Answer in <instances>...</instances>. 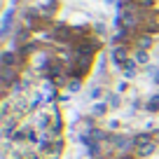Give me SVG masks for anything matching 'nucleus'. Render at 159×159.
<instances>
[{
    "mask_svg": "<svg viewBox=\"0 0 159 159\" xmlns=\"http://www.w3.org/2000/svg\"><path fill=\"white\" fill-rule=\"evenodd\" d=\"M134 143H136V159H145L150 154H154L157 150V138H154L152 131H140V134H134Z\"/></svg>",
    "mask_w": 159,
    "mask_h": 159,
    "instance_id": "obj_1",
    "label": "nucleus"
},
{
    "mask_svg": "<svg viewBox=\"0 0 159 159\" xmlns=\"http://www.w3.org/2000/svg\"><path fill=\"white\" fill-rule=\"evenodd\" d=\"M112 152H115V154H134V152H136L134 136L115 134V136H112Z\"/></svg>",
    "mask_w": 159,
    "mask_h": 159,
    "instance_id": "obj_2",
    "label": "nucleus"
},
{
    "mask_svg": "<svg viewBox=\"0 0 159 159\" xmlns=\"http://www.w3.org/2000/svg\"><path fill=\"white\" fill-rule=\"evenodd\" d=\"M75 28H70V26L66 24H56L54 28H52V40L54 42H59V45H73L75 42Z\"/></svg>",
    "mask_w": 159,
    "mask_h": 159,
    "instance_id": "obj_3",
    "label": "nucleus"
},
{
    "mask_svg": "<svg viewBox=\"0 0 159 159\" xmlns=\"http://www.w3.org/2000/svg\"><path fill=\"white\" fill-rule=\"evenodd\" d=\"M129 61V47L126 45H117L110 49V63L115 68H124V63Z\"/></svg>",
    "mask_w": 159,
    "mask_h": 159,
    "instance_id": "obj_4",
    "label": "nucleus"
},
{
    "mask_svg": "<svg viewBox=\"0 0 159 159\" xmlns=\"http://www.w3.org/2000/svg\"><path fill=\"white\" fill-rule=\"evenodd\" d=\"M16 80H21L19 77V68H5V66L0 68V84H2V89H5V91L14 84Z\"/></svg>",
    "mask_w": 159,
    "mask_h": 159,
    "instance_id": "obj_5",
    "label": "nucleus"
},
{
    "mask_svg": "<svg viewBox=\"0 0 159 159\" xmlns=\"http://www.w3.org/2000/svg\"><path fill=\"white\" fill-rule=\"evenodd\" d=\"M21 61H24V56H21L19 52H14V49H5L2 56H0V63L5 66V68H19Z\"/></svg>",
    "mask_w": 159,
    "mask_h": 159,
    "instance_id": "obj_6",
    "label": "nucleus"
},
{
    "mask_svg": "<svg viewBox=\"0 0 159 159\" xmlns=\"http://www.w3.org/2000/svg\"><path fill=\"white\" fill-rule=\"evenodd\" d=\"M12 21H14V7L5 10V14H2V28H0V35H2V38H7V35H10Z\"/></svg>",
    "mask_w": 159,
    "mask_h": 159,
    "instance_id": "obj_7",
    "label": "nucleus"
},
{
    "mask_svg": "<svg viewBox=\"0 0 159 159\" xmlns=\"http://www.w3.org/2000/svg\"><path fill=\"white\" fill-rule=\"evenodd\" d=\"M52 122H54V117H49V115H45V112H40L38 117H35V129L38 131H49V126H52Z\"/></svg>",
    "mask_w": 159,
    "mask_h": 159,
    "instance_id": "obj_8",
    "label": "nucleus"
},
{
    "mask_svg": "<svg viewBox=\"0 0 159 159\" xmlns=\"http://www.w3.org/2000/svg\"><path fill=\"white\" fill-rule=\"evenodd\" d=\"M110 110L108 101H98V103H94V108H91V117L98 119V117H105V112Z\"/></svg>",
    "mask_w": 159,
    "mask_h": 159,
    "instance_id": "obj_9",
    "label": "nucleus"
},
{
    "mask_svg": "<svg viewBox=\"0 0 159 159\" xmlns=\"http://www.w3.org/2000/svg\"><path fill=\"white\" fill-rule=\"evenodd\" d=\"M152 35L150 33H140L138 38H136V49H150V47H152Z\"/></svg>",
    "mask_w": 159,
    "mask_h": 159,
    "instance_id": "obj_10",
    "label": "nucleus"
},
{
    "mask_svg": "<svg viewBox=\"0 0 159 159\" xmlns=\"http://www.w3.org/2000/svg\"><path fill=\"white\" fill-rule=\"evenodd\" d=\"M61 150H63V140H61V138H54V140H49V145H47V152H45V154L59 157V154H61Z\"/></svg>",
    "mask_w": 159,
    "mask_h": 159,
    "instance_id": "obj_11",
    "label": "nucleus"
},
{
    "mask_svg": "<svg viewBox=\"0 0 159 159\" xmlns=\"http://www.w3.org/2000/svg\"><path fill=\"white\" fill-rule=\"evenodd\" d=\"M136 68H138V63H136L134 59L126 61L124 68H122V70H124V80H134V77H136Z\"/></svg>",
    "mask_w": 159,
    "mask_h": 159,
    "instance_id": "obj_12",
    "label": "nucleus"
},
{
    "mask_svg": "<svg viewBox=\"0 0 159 159\" xmlns=\"http://www.w3.org/2000/svg\"><path fill=\"white\" fill-rule=\"evenodd\" d=\"M134 61H136L138 66H148V63H150L148 49H136V52H134Z\"/></svg>",
    "mask_w": 159,
    "mask_h": 159,
    "instance_id": "obj_13",
    "label": "nucleus"
},
{
    "mask_svg": "<svg viewBox=\"0 0 159 159\" xmlns=\"http://www.w3.org/2000/svg\"><path fill=\"white\" fill-rule=\"evenodd\" d=\"M66 89H68V94H77V91L82 89V77H70Z\"/></svg>",
    "mask_w": 159,
    "mask_h": 159,
    "instance_id": "obj_14",
    "label": "nucleus"
},
{
    "mask_svg": "<svg viewBox=\"0 0 159 159\" xmlns=\"http://www.w3.org/2000/svg\"><path fill=\"white\" fill-rule=\"evenodd\" d=\"M145 110H148V112H159V94H154V96H150V98H148Z\"/></svg>",
    "mask_w": 159,
    "mask_h": 159,
    "instance_id": "obj_15",
    "label": "nucleus"
},
{
    "mask_svg": "<svg viewBox=\"0 0 159 159\" xmlns=\"http://www.w3.org/2000/svg\"><path fill=\"white\" fill-rule=\"evenodd\" d=\"M105 101H108V105H110V108H122V96H119V94H108V98H105Z\"/></svg>",
    "mask_w": 159,
    "mask_h": 159,
    "instance_id": "obj_16",
    "label": "nucleus"
},
{
    "mask_svg": "<svg viewBox=\"0 0 159 159\" xmlns=\"http://www.w3.org/2000/svg\"><path fill=\"white\" fill-rule=\"evenodd\" d=\"M89 98L98 103V101L103 98V87H91V91H89Z\"/></svg>",
    "mask_w": 159,
    "mask_h": 159,
    "instance_id": "obj_17",
    "label": "nucleus"
},
{
    "mask_svg": "<svg viewBox=\"0 0 159 159\" xmlns=\"http://www.w3.org/2000/svg\"><path fill=\"white\" fill-rule=\"evenodd\" d=\"M148 75L152 77L154 84H159V68H154V66H148Z\"/></svg>",
    "mask_w": 159,
    "mask_h": 159,
    "instance_id": "obj_18",
    "label": "nucleus"
},
{
    "mask_svg": "<svg viewBox=\"0 0 159 159\" xmlns=\"http://www.w3.org/2000/svg\"><path fill=\"white\" fill-rule=\"evenodd\" d=\"M126 89H129V80H122V82L117 84V94H124Z\"/></svg>",
    "mask_w": 159,
    "mask_h": 159,
    "instance_id": "obj_19",
    "label": "nucleus"
},
{
    "mask_svg": "<svg viewBox=\"0 0 159 159\" xmlns=\"http://www.w3.org/2000/svg\"><path fill=\"white\" fill-rule=\"evenodd\" d=\"M94 30H96V35H105V24L96 21V24H94Z\"/></svg>",
    "mask_w": 159,
    "mask_h": 159,
    "instance_id": "obj_20",
    "label": "nucleus"
},
{
    "mask_svg": "<svg viewBox=\"0 0 159 159\" xmlns=\"http://www.w3.org/2000/svg\"><path fill=\"white\" fill-rule=\"evenodd\" d=\"M119 124H122V122H117V119L108 122V131H117V129H119Z\"/></svg>",
    "mask_w": 159,
    "mask_h": 159,
    "instance_id": "obj_21",
    "label": "nucleus"
},
{
    "mask_svg": "<svg viewBox=\"0 0 159 159\" xmlns=\"http://www.w3.org/2000/svg\"><path fill=\"white\" fill-rule=\"evenodd\" d=\"M105 2H108V5H112V2H115V0H105Z\"/></svg>",
    "mask_w": 159,
    "mask_h": 159,
    "instance_id": "obj_22",
    "label": "nucleus"
}]
</instances>
